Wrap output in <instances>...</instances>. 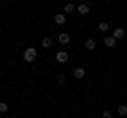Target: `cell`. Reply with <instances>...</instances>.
Segmentation results:
<instances>
[{
    "label": "cell",
    "mask_w": 127,
    "mask_h": 118,
    "mask_svg": "<svg viewBox=\"0 0 127 118\" xmlns=\"http://www.w3.org/2000/svg\"><path fill=\"white\" fill-rule=\"evenodd\" d=\"M36 49H32V46H30V49H26V51H23V61H28V63H32V61H36Z\"/></svg>",
    "instance_id": "cell-1"
},
{
    "label": "cell",
    "mask_w": 127,
    "mask_h": 118,
    "mask_svg": "<svg viewBox=\"0 0 127 118\" xmlns=\"http://www.w3.org/2000/svg\"><path fill=\"white\" fill-rule=\"evenodd\" d=\"M55 59H57V63H68L70 55H68V51H57V55H55Z\"/></svg>",
    "instance_id": "cell-2"
},
{
    "label": "cell",
    "mask_w": 127,
    "mask_h": 118,
    "mask_svg": "<svg viewBox=\"0 0 127 118\" xmlns=\"http://www.w3.org/2000/svg\"><path fill=\"white\" fill-rule=\"evenodd\" d=\"M57 40H59V44H70V34H66V32H62V34H57Z\"/></svg>",
    "instance_id": "cell-3"
},
{
    "label": "cell",
    "mask_w": 127,
    "mask_h": 118,
    "mask_svg": "<svg viewBox=\"0 0 127 118\" xmlns=\"http://www.w3.org/2000/svg\"><path fill=\"white\" fill-rule=\"evenodd\" d=\"M66 15L64 13H57V15H53V21H55V25H64V23H66Z\"/></svg>",
    "instance_id": "cell-4"
},
{
    "label": "cell",
    "mask_w": 127,
    "mask_h": 118,
    "mask_svg": "<svg viewBox=\"0 0 127 118\" xmlns=\"http://www.w3.org/2000/svg\"><path fill=\"white\" fill-rule=\"evenodd\" d=\"M76 11H78V13H81V15H89V11H91V6L87 4V2H81V4L76 6Z\"/></svg>",
    "instance_id": "cell-5"
},
{
    "label": "cell",
    "mask_w": 127,
    "mask_h": 118,
    "mask_svg": "<svg viewBox=\"0 0 127 118\" xmlns=\"http://www.w3.org/2000/svg\"><path fill=\"white\" fill-rule=\"evenodd\" d=\"M114 44H117V38H114V36H106L104 38V46H106V49H112Z\"/></svg>",
    "instance_id": "cell-6"
},
{
    "label": "cell",
    "mask_w": 127,
    "mask_h": 118,
    "mask_svg": "<svg viewBox=\"0 0 127 118\" xmlns=\"http://www.w3.org/2000/svg\"><path fill=\"white\" fill-rule=\"evenodd\" d=\"M112 36L117 38V40H121V38H125V30H123V27H117V30L112 32Z\"/></svg>",
    "instance_id": "cell-7"
},
{
    "label": "cell",
    "mask_w": 127,
    "mask_h": 118,
    "mask_svg": "<svg viewBox=\"0 0 127 118\" xmlns=\"http://www.w3.org/2000/svg\"><path fill=\"white\" fill-rule=\"evenodd\" d=\"M85 74H87L85 68H76V70H74V78H78V80H81V78H85Z\"/></svg>",
    "instance_id": "cell-8"
},
{
    "label": "cell",
    "mask_w": 127,
    "mask_h": 118,
    "mask_svg": "<svg viewBox=\"0 0 127 118\" xmlns=\"http://www.w3.org/2000/svg\"><path fill=\"white\" fill-rule=\"evenodd\" d=\"M97 30H100V32H108V30H110V25H108V23H106V21H100V23H97Z\"/></svg>",
    "instance_id": "cell-9"
},
{
    "label": "cell",
    "mask_w": 127,
    "mask_h": 118,
    "mask_svg": "<svg viewBox=\"0 0 127 118\" xmlns=\"http://www.w3.org/2000/svg\"><path fill=\"white\" fill-rule=\"evenodd\" d=\"M117 112H119V116H127V105H125V103H119Z\"/></svg>",
    "instance_id": "cell-10"
},
{
    "label": "cell",
    "mask_w": 127,
    "mask_h": 118,
    "mask_svg": "<svg viewBox=\"0 0 127 118\" xmlns=\"http://www.w3.org/2000/svg\"><path fill=\"white\" fill-rule=\"evenodd\" d=\"M95 46H97V44H95V40H91V38H89V40H85V49L87 51H93Z\"/></svg>",
    "instance_id": "cell-11"
},
{
    "label": "cell",
    "mask_w": 127,
    "mask_h": 118,
    "mask_svg": "<svg viewBox=\"0 0 127 118\" xmlns=\"http://www.w3.org/2000/svg\"><path fill=\"white\" fill-rule=\"evenodd\" d=\"M74 9H76V6H74L72 2H66V6H64V15H68V13H72Z\"/></svg>",
    "instance_id": "cell-12"
},
{
    "label": "cell",
    "mask_w": 127,
    "mask_h": 118,
    "mask_svg": "<svg viewBox=\"0 0 127 118\" xmlns=\"http://www.w3.org/2000/svg\"><path fill=\"white\" fill-rule=\"evenodd\" d=\"M9 112V103L6 101H0V114H6Z\"/></svg>",
    "instance_id": "cell-13"
},
{
    "label": "cell",
    "mask_w": 127,
    "mask_h": 118,
    "mask_svg": "<svg viewBox=\"0 0 127 118\" xmlns=\"http://www.w3.org/2000/svg\"><path fill=\"white\" fill-rule=\"evenodd\" d=\"M40 44H42V46H45V49H49V46H51V44H53V40H51V38H49V36H47V38H42V42H40Z\"/></svg>",
    "instance_id": "cell-14"
},
{
    "label": "cell",
    "mask_w": 127,
    "mask_h": 118,
    "mask_svg": "<svg viewBox=\"0 0 127 118\" xmlns=\"http://www.w3.org/2000/svg\"><path fill=\"white\" fill-rule=\"evenodd\" d=\"M102 118H112V112H108V110H104V112H102Z\"/></svg>",
    "instance_id": "cell-15"
},
{
    "label": "cell",
    "mask_w": 127,
    "mask_h": 118,
    "mask_svg": "<svg viewBox=\"0 0 127 118\" xmlns=\"http://www.w3.org/2000/svg\"><path fill=\"white\" fill-rule=\"evenodd\" d=\"M0 32H2V25H0Z\"/></svg>",
    "instance_id": "cell-16"
}]
</instances>
